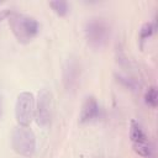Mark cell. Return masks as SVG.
Wrapping results in <instances>:
<instances>
[{
	"mask_svg": "<svg viewBox=\"0 0 158 158\" xmlns=\"http://www.w3.org/2000/svg\"><path fill=\"white\" fill-rule=\"evenodd\" d=\"M49 6L53 9V11L59 15V16H65L69 11V5L67 1H63V0H57V1H51L49 2Z\"/></svg>",
	"mask_w": 158,
	"mask_h": 158,
	"instance_id": "obj_9",
	"label": "cell"
},
{
	"mask_svg": "<svg viewBox=\"0 0 158 158\" xmlns=\"http://www.w3.org/2000/svg\"><path fill=\"white\" fill-rule=\"evenodd\" d=\"M133 151L142 157H149L152 154V149L147 142H136L133 143Z\"/></svg>",
	"mask_w": 158,
	"mask_h": 158,
	"instance_id": "obj_10",
	"label": "cell"
},
{
	"mask_svg": "<svg viewBox=\"0 0 158 158\" xmlns=\"http://www.w3.org/2000/svg\"><path fill=\"white\" fill-rule=\"evenodd\" d=\"M51 106H52V94L48 89H41L37 95V104L35 107V117L37 125L41 127H47L51 121Z\"/></svg>",
	"mask_w": 158,
	"mask_h": 158,
	"instance_id": "obj_5",
	"label": "cell"
},
{
	"mask_svg": "<svg viewBox=\"0 0 158 158\" xmlns=\"http://www.w3.org/2000/svg\"><path fill=\"white\" fill-rule=\"evenodd\" d=\"M79 75H80V68H79L78 62L74 59H69L63 72V81H64V86L67 88V90H72L73 88L77 86Z\"/></svg>",
	"mask_w": 158,
	"mask_h": 158,
	"instance_id": "obj_6",
	"label": "cell"
},
{
	"mask_svg": "<svg viewBox=\"0 0 158 158\" xmlns=\"http://www.w3.org/2000/svg\"><path fill=\"white\" fill-rule=\"evenodd\" d=\"M85 35L88 42L94 48H101L109 40L110 30L105 21L100 19H93L85 25Z\"/></svg>",
	"mask_w": 158,
	"mask_h": 158,
	"instance_id": "obj_4",
	"label": "cell"
},
{
	"mask_svg": "<svg viewBox=\"0 0 158 158\" xmlns=\"http://www.w3.org/2000/svg\"><path fill=\"white\" fill-rule=\"evenodd\" d=\"M144 99H146V102L151 106H156L157 105V100H158V95H157V89L154 86H151L147 91H146V95H144Z\"/></svg>",
	"mask_w": 158,
	"mask_h": 158,
	"instance_id": "obj_11",
	"label": "cell"
},
{
	"mask_svg": "<svg viewBox=\"0 0 158 158\" xmlns=\"http://www.w3.org/2000/svg\"><path fill=\"white\" fill-rule=\"evenodd\" d=\"M152 33H153V26H152V23H149V22L144 23L142 26V28H141V38L144 40V38L149 37Z\"/></svg>",
	"mask_w": 158,
	"mask_h": 158,
	"instance_id": "obj_12",
	"label": "cell"
},
{
	"mask_svg": "<svg viewBox=\"0 0 158 158\" xmlns=\"http://www.w3.org/2000/svg\"><path fill=\"white\" fill-rule=\"evenodd\" d=\"M130 137L133 141V143H136V142H146V135L143 133L142 128L139 127V125L136 121H132L131 122Z\"/></svg>",
	"mask_w": 158,
	"mask_h": 158,
	"instance_id": "obj_8",
	"label": "cell"
},
{
	"mask_svg": "<svg viewBox=\"0 0 158 158\" xmlns=\"http://www.w3.org/2000/svg\"><path fill=\"white\" fill-rule=\"evenodd\" d=\"M11 14H10V11L9 10H2V11H0V22L2 21V20H5L7 16H10Z\"/></svg>",
	"mask_w": 158,
	"mask_h": 158,
	"instance_id": "obj_13",
	"label": "cell"
},
{
	"mask_svg": "<svg viewBox=\"0 0 158 158\" xmlns=\"http://www.w3.org/2000/svg\"><path fill=\"white\" fill-rule=\"evenodd\" d=\"M11 144L16 153L30 157L36 149V136L28 126H19L12 131Z\"/></svg>",
	"mask_w": 158,
	"mask_h": 158,
	"instance_id": "obj_2",
	"label": "cell"
},
{
	"mask_svg": "<svg viewBox=\"0 0 158 158\" xmlns=\"http://www.w3.org/2000/svg\"><path fill=\"white\" fill-rule=\"evenodd\" d=\"M15 116L20 126H30L35 116V98L30 91H22L17 95L15 104Z\"/></svg>",
	"mask_w": 158,
	"mask_h": 158,
	"instance_id": "obj_3",
	"label": "cell"
},
{
	"mask_svg": "<svg viewBox=\"0 0 158 158\" xmlns=\"http://www.w3.org/2000/svg\"><path fill=\"white\" fill-rule=\"evenodd\" d=\"M9 22L15 37L21 43H28L32 38L37 36L40 31V25L37 20L30 16L14 14L11 15Z\"/></svg>",
	"mask_w": 158,
	"mask_h": 158,
	"instance_id": "obj_1",
	"label": "cell"
},
{
	"mask_svg": "<svg viewBox=\"0 0 158 158\" xmlns=\"http://www.w3.org/2000/svg\"><path fill=\"white\" fill-rule=\"evenodd\" d=\"M1 111H2V99L0 96V116H1Z\"/></svg>",
	"mask_w": 158,
	"mask_h": 158,
	"instance_id": "obj_14",
	"label": "cell"
},
{
	"mask_svg": "<svg viewBox=\"0 0 158 158\" xmlns=\"http://www.w3.org/2000/svg\"><path fill=\"white\" fill-rule=\"evenodd\" d=\"M99 115V105L98 101L95 100V98L89 96L85 99L83 106H81V111H80V122H89L93 121L98 117Z\"/></svg>",
	"mask_w": 158,
	"mask_h": 158,
	"instance_id": "obj_7",
	"label": "cell"
}]
</instances>
